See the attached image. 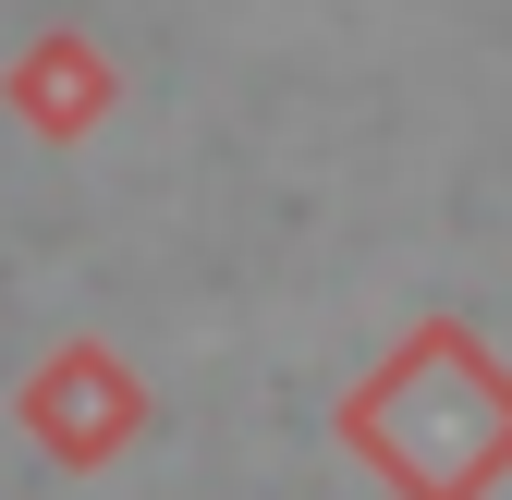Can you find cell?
Returning <instances> with one entry per match:
<instances>
[{
	"mask_svg": "<svg viewBox=\"0 0 512 500\" xmlns=\"http://www.w3.org/2000/svg\"><path fill=\"white\" fill-rule=\"evenodd\" d=\"M25 110H37V122H86V110H98V61H86V49H37V61H25Z\"/></svg>",
	"mask_w": 512,
	"mask_h": 500,
	"instance_id": "cell-1",
	"label": "cell"
}]
</instances>
